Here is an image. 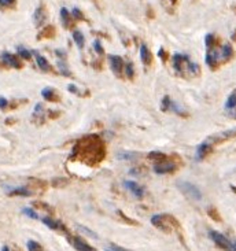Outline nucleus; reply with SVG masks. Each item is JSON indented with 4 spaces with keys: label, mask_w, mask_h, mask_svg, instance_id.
Returning a JSON list of instances; mask_svg holds the SVG:
<instances>
[{
    "label": "nucleus",
    "mask_w": 236,
    "mask_h": 251,
    "mask_svg": "<svg viewBox=\"0 0 236 251\" xmlns=\"http://www.w3.org/2000/svg\"><path fill=\"white\" fill-rule=\"evenodd\" d=\"M124 187H125L126 190H129L137 199H142V198L144 196V188L140 187L139 184L135 183V181H129V180L124 181Z\"/></svg>",
    "instance_id": "20e7f679"
},
{
    "label": "nucleus",
    "mask_w": 236,
    "mask_h": 251,
    "mask_svg": "<svg viewBox=\"0 0 236 251\" xmlns=\"http://www.w3.org/2000/svg\"><path fill=\"white\" fill-rule=\"evenodd\" d=\"M54 36H55V29H54V26H47V28H44V30H43L37 37H39V39H41V37L51 39V37H54Z\"/></svg>",
    "instance_id": "aec40b11"
},
{
    "label": "nucleus",
    "mask_w": 236,
    "mask_h": 251,
    "mask_svg": "<svg viewBox=\"0 0 236 251\" xmlns=\"http://www.w3.org/2000/svg\"><path fill=\"white\" fill-rule=\"evenodd\" d=\"M214 36L213 34H206V37H205V44H206L207 48H211L214 45Z\"/></svg>",
    "instance_id": "a878e982"
},
{
    "label": "nucleus",
    "mask_w": 236,
    "mask_h": 251,
    "mask_svg": "<svg viewBox=\"0 0 236 251\" xmlns=\"http://www.w3.org/2000/svg\"><path fill=\"white\" fill-rule=\"evenodd\" d=\"M14 3V0H0V6H10Z\"/></svg>",
    "instance_id": "72a5a7b5"
},
{
    "label": "nucleus",
    "mask_w": 236,
    "mask_h": 251,
    "mask_svg": "<svg viewBox=\"0 0 236 251\" xmlns=\"http://www.w3.org/2000/svg\"><path fill=\"white\" fill-rule=\"evenodd\" d=\"M177 187L180 188L183 192L187 195V196H190L192 200H201L202 199V192L201 190L196 187V185H194V184L188 183V181H178L177 183Z\"/></svg>",
    "instance_id": "7ed1b4c3"
},
{
    "label": "nucleus",
    "mask_w": 236,
    "mask_h": 251,
    "mask_svg": "<svg viewBox=\"0 0 236 251\" xmlns=\"http://www.w3.org/2000/svg\"><path fill=\"white\" fill-rule=\"evenodd\" d=\"M94 47H95V51L97 52V54H103V48H102V45H100V41L99 40H95V43H94Z\"/></svg>",
    "instance_id": "7c9ffc66"
},
{
    "label": "nucleus",
    "mask_w": 236,
    "mask_h": 251,
    "mask_svg": "<svg viewBox=\"0 0 236 251\" xmlns=\"http://www.w3.org/2000/svg\"><path fill=\"white\" fill-rule=\"evenodd\" d=\"M71 243H73V246H74V248L77 251H95L89 244H87V243L81 238H78V236L71 239Z\"/></svg>",
    "instance_id": "6e6552de"
},
{
    "label": "nucleus",
    "mask_w": 236,
    "mask_h": 251,
    "mask_svg": "<svg viewBox=\"0 0 236 251\" xmlns=\"http://www.w3.org/2000/svg\"><path fill=\"white\" fill-rule=\"evenodd\" d=\"M1 251H8V247H7V246H4L3 250H1Z\"/></svg>",
    "instance_id": "4c0bfd02"
},
{
    "label": "nucleus",
    "mask_w": 236,
    "mask_h": 251,
    "mask_svg": "<svg viewBox=\"0 0 236 251\" xmlns=\"http://www.w3.org/2000/svg\"><path fill=\"white\" fill-rule=\"evenodd\" d=\"M58 66H59V69H61V73H62V74H65V76H70V73H69L67 67L65 66V61H63V59L58 61Z\"/></svg>",
    "instance_id": "bb28decb"
},
{
    "label": "nucleus",
    "mask_w": 236,
    "mask_h": 251,
    "mask_svg": "<svg viewBox=\"0 0 236 251\" xmlns=\"http://www.w3.org/2000/svg\"><path fill=\"white\" fill-rule=\"evenodd\" d=\"M232 55H233V49H232V47H231L229 44H225V45L223 47V49H221L220 56L224 59V61H228L229 58H232Z\"/></svg>",
    "instance_id": "f3484780"
},
{
    "label": "nucleus",
    "mask_w": 236,
    "mask_h": 251,
    "mask_svg": "<svg viewBox=\"0 0 236 251\" xmlns=\"http://www.w3.org/2000/svg\"><path fill=\"white\" fill-rule=\"evenodd\" d=\"M118 157H120V159H129V158L135 157V154H130V152H121Z\"/></svg>",
    "instance_id": "2f4dec72"
},
{
    "label": "nucleus",
    "mask_w": 236,
    "mask_h": 251,
    "mask_svg": "<svg viewBox=\"0 0 236 251\" xmlns=\"http://www.w3.org/2000/svg\"><path fill=\"white\" fill-rule=\"evenodd\" d=\"M109 59H110V64H111V69H113L114 73L120 74L122 71L124 67V61L121 56L118 55H109Z\"/></svg>",
    "instance_id": "0eeeda50"
},
{
    "label": "nucleus",
    "mask_w": 236,
    "mask_h": 251,
    "mask_svg": "<svg viewBox=\"0 0 236 251\" xmlns=\"http://www.w3.org/2000/svg\"><path fill=\"white\" fill-rule=\"evenodd\" d=\"M158 55L162 58V61L163 62H166V59H168V55H166V52H165V49L163 48H159V51H158Z\"/></svg>",
    "instance_id": "473e14b6"
},
{
    "label": "nucleus",
    "mask_w": 236,
    "mask_h": 251,
    "mask_svg": "<svg viewBox=\"0 0 236 251\" xmlns=\"http://www.w3.org/2000/svg\"><path fill=\"white\" fill-rule=\"evenodd\" d=\"M104 250H106V251H128V250H125V248L120 247V246H114V244L106 246V247H104Z\"/></svg>",
    "instance_id": "c85d7f7f"
},
{
    "label": "nucleus",
    "mask_w": 236,
    "mask_h": 251,
    "mask_svg": "<svg viewBox=\"0 0 236 251\" xmlns=\"http://www.w3.org/2000/svg\"><path fill=\"white\" fill-rule=\"evenodd\" d=\"M69 91H71V92H74V94H77V95H80V91L77 89V88H76V85H73V84H71V85H69Z\"/></svg>",
    "instance_id": "f704fd0d"
},
{
    "label": "nucleus",
    "mask_w": 236,
    "mask_h": 251,
    "mask_svg": "<svg viewBox=\"0 0 236 251\" xmlns=\"http://www.w3.org/2000/svg\"><path fill=\"white\" fill-rule=\"evenodd\" d=\"M71 15L74 16L76 19H84V14L81 13L78 8H73V10H71Z\"/></svg>",
    "instance_id": "c756f323"
},
{
    "label": "nucleus",
    "mask_w": 236,
    "mask_h": 251,
    "mask_svg": "<svg viewBox=\"0 0 236 251\" xmlns=\"http://www.w3.org/2000/svg\"><path fill=\"white\" fill-rule=\"evenodd\" d=\"M7 106V100L4 97H0V109H4Z\"/></svg>",
    "instance_id": "c9c22d12"
},
{
    "label": "nucleus",
    "mask_w": 236,
    "mask_h": 251,
    "mask_svg": "<svg viewBox=\"0 0 236 251\" xmlns=\"http://www.w3.org/2000/svg\"><path fill=\"white\" fill-rule=\"evenodd\" d=\"M55 94H56L55 89H54V88H49V87L44 88V89L41 91V95H43V97H44L45 100H56V99H58V96H56Z\"/></svg>",
    "instance_id": "dca6fc26"
},
{
    "label": "nucleus",
    "mask_w": 236,
    "mask_h": 251,
    "mask_svg": "<svg viewBox=\"0 0 236 251\" xmlns=\"http://www.w3.org/2000/svg\"><path fill=\"white\" fill-rule=\"evenodd\" d=\"M32 54L34 55L36 62H37V64H39V67L43 71H48L49 69H51V67H49V63H48V62H47V59H45L44 56H41V55H40V54H39V52H37V51H33Z\"/></svg>",
    "instance_id": "9d476101"
},
{
    "label": "nucleus",
    "mask_w": 236,
    "mask_h": 251,
    "mask_svg": "<svg viewBox=\"0 0 236 251\" xmlns=\"http://www.w3.org/2000/svg\"><path fill=\"white\" fill-rule=\"evenodd\" d=\"M33 19H34L36 26L43 25V22H44V19H45V14H44V8H43V7H39V8L36 10L34 15H33Z\"/></svg>",
    "instance_id": "ddd939ff"
},
{
    "label": "nucleus",
    "mask_w": 236,
    "mask_h": 251,
    "mask_svg": "<svg viewBox=\"0 0 236 251\" xmlns=\"http://www.w3.org/2000/svg\"><path fill=\"white\" fill-rule=\"evenodd\" d=\"M148 157L151 158V159H163V158H166V155L159 152V151H152V152H150Z\"/></svg>",
    "instance_id": "cd10ccee"
},
{
    "label": "nucleus",
    "mask_w": 236,
    "mask_h": 251,
    "mask_svg": "<svg viewBox=\"0 0 236 251\" xmlns=\"http://www.w3.org/2000/svg\"><path fill=\"white\" fill-rule=\"evenodd\" d=\"M55 52H56V55H58V56H62V58H65V56H66V54L63 51H59V49H56Z\"/></svg>",
    "instance_id": "e433bc0d"
},
{
    "label": "nucleus",
    "mask_w": 236,
    "mask_h": 251,
    "mask_svg": "<svg viewBox=\"0 0 236 251\" xmlns=\"http://www.w3.org/2000/svg\"><path fill=\"white\" fill-rule=\"evenodd\" d=\"M125 74L128 78H133V74H135V70H133V63L132 62H126L125 64Z\"/></svg>",
    "instance_id": "4be33fe9"
},
{
    "label": "nucleus",
    "mask_w": 236,
    "mask_h": 251,
    "mask_svg": "<svg viewBox=\"0 0 236 251\" xmlns=\"http://www.w3.org/2000/svg\"><path fill=\"white\" fill-rule=\"evenodd\" d=\"M209 236H210V239L218 247L224 248L226 251H235V244L226 236H224L223 233H220V232H217V231H209Z\"/></svg>",
    "instance_id": "f03ea898"
},
{
    "label": "nucleus",
    "mask_w": 236,
    "mask_h": 251,
    "mask_svg": "<svg viewBox=\"0 0 236 251\" xmlns=\"http://www.w3.org/2000/svg\"><path fill=\"white\" fill-rule=\"evenodd\" d=\"M18 54H19L23 59H26V61L30 59V56H32V54H30V52L28 51L26 48H23V47H18Z\"/></svg>",
    "instance_id": "393cba45"
},
{
    "label": "nucleus",
    "mask_w": 236,
    "mask_h": 251,
    "mask_svg": "<svg viewBox=\"0 0 236 251\" xmlns=\"http://www.w3.org/2000/svg\"><path fill=\"white\" fill-rule=\"evenodd\" d=\"M235 106H236L235 92H232V94H231L229 96H228L226 102H225V110H226V111H229L231 115H233V110H235Z\"/></svg>",
    "instance_id": "4468645a"
},
{
    "label": "nucleus",
    "mask_w": 236,
    "mask_h": 251,
    "mask_svg": "<svg viewBox=\"0 0 236 251\" xmlns=\"http://www.w3.org/2000/svg\"><path fill=\"white\" fill-rule=\"evenodd\" d=\"M70 14H69V11L66 10L65 7H62L61 8V19H62V23L66 26V28H69L70 26V23H69V21H70Z\"/></svg>",
    "instance_id": "412c9836"
},
{
    "label": "nucleus",
    "mask_w": 236,
    "mask_h": 251,
    "mask_svg": "<svg viewBox=\"0 0 236 251\" xmlns=\"http://www.w3.org/2000/svg\"><path fill=\"white\" fill-rule=\"evenodd\" d=\"M43 222L51 229H55V231H65V228H63V225H62V222L54 221V220L49 218V217H44V218H43Z\"/></svg>",
    "instance_id": "9b49d317"
},
{
    "label": "nucleus",
    "mask_w": 236,
    "mask_h": 251,
    "mask_svg": "<svg viewBox=\"0 0 236 251\" xmlns=\"http://www.w3.org/2000/svg\"><path fill=\"white\" fill-rule=\"evenodd\" d=\"M28 250L29 251H41V246L33 240H29L28 241Z\"/></svg>",
    "instance_id": "b1692460"
},
{
    "label": "nucleus",
    "mask_w": 236,
    "mask_h": 251,
    "mask_svg": "<svg viewBox=\"0 0 236 251\" xmlns=\"http://www.w3.org/2000/svg\"><path fill=\"white\" fill-rule=\"evenodd\" d=\"M175 169H176V165L173 162H159V163H155V166H154V172L158 174L170 173Z\"/></svg>",
    "instance_id": "39448f33"
},
{
    "label": "nucleus",
    "mask_w": 236,
    "mask_h": 251,
    "mask_svg": "<svg viewBox=\"0 0 236 251\" xmlns=\"http://www.w3.org/2000/svg\"><path fill=\"white\" fill-rule=\"evenodd\" d=\"M162 110H165V111H173V113H177V114H183V110L168 96L163 97V100H162Z\"/></svg>",
    "instance_id": "423d86ee"
},
{
    "label": "nucleus",
    "mask_w": 236,
    "mask_h": 251,
    "mask_svg": "<svg viewBox=\"0 0 236 251\" xmlns=\"http://www.w3.org/2000/svg\"><path fill=\"white\" fill-rule=\"evenodd\" d=\"M211 150V144H210V140H206V142H203L199 147H198V151H196V158L198 161L199 159H203L205 157H206V154Z\"/></svg>",
    "instance_id": "1a4fd4ad"
},
{
    "label": "nucleus",
    "mask_w": 236,
    "mask_h": 251,
    "mask_svg": "<svg viewBox=\"0 0 236 251\" xmlns=\"http://www.w3.org/2000/svg\"><path fill=\"white\" fill-rule=\"evenodd\" d=\"M10 195H22V196H30L32 195V192H30L28 188L25 187H19V188H13V190H10Z\"/></svg>",
    "instance_id": "a211bd4d"
},
{
    "label": "nucleus",
    "mask_w": 236,
    "mask_h": 251,
    "mask_svg": "<svg viewBox=\"0 0 236 251\" xmlns=\"http://www.w3.org/2000/svg\"><path fill=\"white\" fill-rule=\"evenodd\" d=\"M22 213L25 214V216L30 217V218H33V220H39V216H37L36 211H33L30 207H25V209H22Z\"/></svg>",
    "instance_id": "5701e85b"
},
{
    "label": "nucleus",
    "mask_w": 236,
    "mask_h": 251,
    "mask_svg": "<svg viewBox=\"0 0 236 251\" xmlns=\"http://www.w3.org/2000/svg\"><path fill=\"white\" fill-rule=\"evenodd\" d=\"M1 59H3L7 64H11L14 67H21V63L18 62V59H16L14 55L8 54V52H3V54H1Z\"/></svg>",
    "instance_id": "f8f14e48"
},
{
    "label": "nucleus",
    "mask_w": 236,
    "mask_h": 251,
    "mask_svg": "<svg viewBox=\"0 0 236 251\" xmlns=\"http://www.w3.org/2000/svg\"><path fill=\"white\" fill-rule=\"evenodd\" d=\"M106 155L104 144L99 136H85L80 139L77 144L74 145L73 154L70 158H78L81 161H84L88 165H95L100 162Z\"/></svg>",
    "instance_id": "f257e3e1"
},
{
    "label": "nucleus",
    "mask_w": 236,
    "mask_h": 251,
    "mask_svg": "<svg viewBox=\"0 0 236 251\" xmlns=\"http://www.w3.org/2000/svg\"><path fill=\"white\" fill-rule=\"evenodd\" d=\"M73 39H74L76 44H77L78 48H82L85 44V40H84V34L80 32V30H76L74 33H73Z\"/></svg>",
    "instance_id": "6ab92c4d"
},
{
    "label": "nucleus",
    "mask_w": 236,
    "mask_h": 251,
    "mask_svg": "<svg viewBox=\"0 0 236 251\" xmlns=\"http://www.w3.org/2000/svg\"><path fill=\"white\" fill-rule=\"evenodd\" d=\"M140 58H142V62L144 64H148L150 61H151L150 51H148V48H147L146 44H142V45H140Z\"/></svg>",
    "instance_id": "2eb2a0df"
}]
</instances>
